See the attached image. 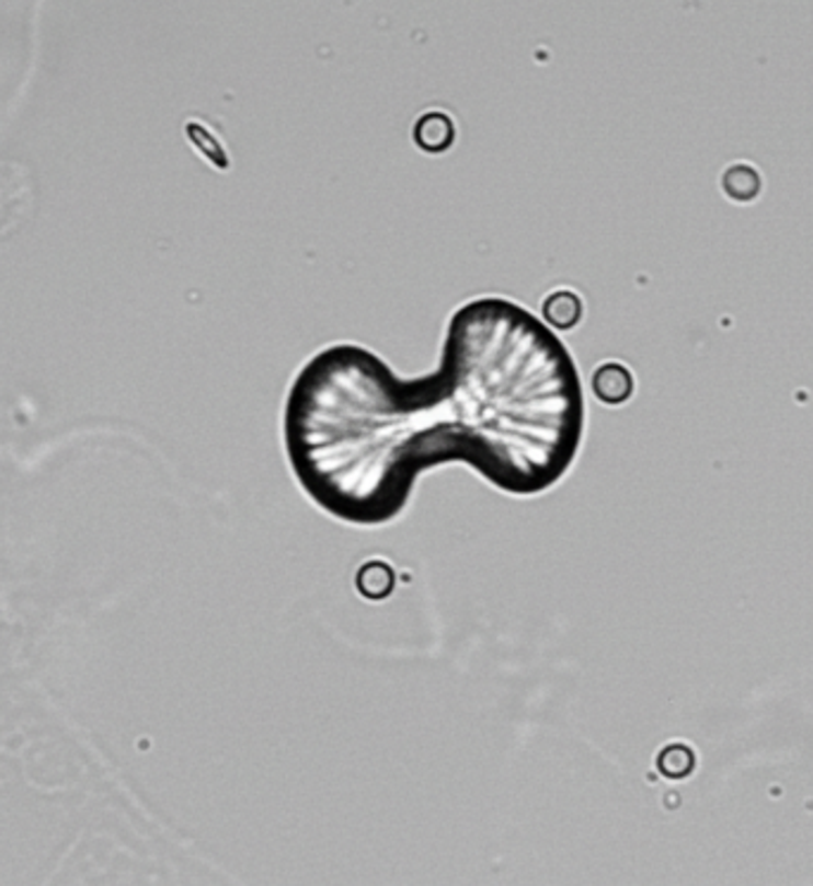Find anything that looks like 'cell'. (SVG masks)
Here are the masks:
<instances>
[{
  "label": "cell",
  "instance_id": "cell-1",
  "mask_svg": "<svg viewBox=\"0 0 813 886\" xmlns=\"http://www.w3.org/2000/svg\"><path fill=\"white\" fill-rule=\"evenodd\" d=\"M585 428L581 373L559 335L526 307H459L436 373L402 381L376 352L331 345L305 364L284 412L298 485L321 511L383 526L419 475L461 461L514 497L557 485Z\"/></svg>",
  "mask_w": 813,
  "mask_h": 886
},
{
  "label": "cell",
  "instance_id": "cell-2",
  "mask_svg": "<svg viewBox=\"0 0 813 886\" xmlns=\"http://www.w3.org/2000/svg\"><path fill=\"white\" fill-rule=\"evenodd\" d=\"M36 209V179L30 166L0 162V241L18 233Z\"/></svg>",
  "mask_w": 813,
  "mask_h": 886
},
{
  "label": "cell",
  "instance_id": "cell-3",
  "mask_svg": "<svg viewBox=\"0 0 813 886\" xmlns=\"http://www.w3.org/2000/svg\"><path fill=\"white\" fill-rule=\"evenodd\" d=\"M595 392L605 402L619 404L633 392V378L619 364H607L595 373Z\"/></svg>",
  "mask_w": 813,
  "mask_h": 886
},
{
  "label": "cell",
  "instance_id": "cell-4",
  "mask_svg": "<svg viewBox=\"0 0 813 886\" xmlns=\"http://www.w3.org/2000/svg\"><path fill=\"white\" fill-rule=\"evenodd\" d=\"M673 753H676V758H671L668 751L662 753V761H673V766H666L662 770L668 778H685L695 766V756L690 753V749H685V747H673Z\"/></svg>",
  "mask_w": 813,
  "mask_h": 886
}]
</instances>
